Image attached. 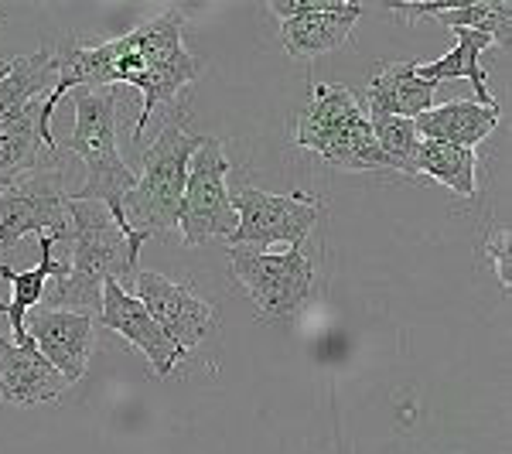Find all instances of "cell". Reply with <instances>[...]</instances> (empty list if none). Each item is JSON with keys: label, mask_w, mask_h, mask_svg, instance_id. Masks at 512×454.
Wrapping results in <instances>:
<instances>
[{"label": "cell", "mask_w": 512, "mask_h": 454, "mask_svg": "<svg viewBox=\"0 0 512 454\" xmlns=\"http://www.w3.org/2000/svg\"><path fill=\"white\" fill-rule=\"evenodd\" d=\"M454 38H458V45L451 48L444 59L437 62H417V72L424 79L431 82H448V79H468L475 86V103L482 106H495V99L489 93V76H485L482 69V52L485 48H492V38L482 35V31H468V28H458L454 31Z\"/></svg>", "instance_id": "cell-19"}, {"label": "cell", "mask_w": 512, "mask_h": 454, "mask_svg": "<svg viewBox=\"0 0 512 454\" xmlns=\"http://www.w3.org/2000/svg\"><path fill=\"white\" fill-rule=\"evenodd\" d=\"M41 99H31L21 113L0 123V188L31 171L45 168L48 151H41Z\"/></svg>", "instance_id": "cell-17"}, {"label": "cell", "mask_w": 512, "mask_h": 454, "mask_svg": "<svg viewBox=\"0 0 512 454\" xmlns=\"http://www.w3.org/2000/svg\"><path fill=\"white\" fill-rule=\"evenodd\" d=\"M185 14L164 11L158 18L140 21L123 38H110L113 48V86H134L144 96V110L137 117L134 140L144 137L147 123L161 103H171L181 89L205 72V62L192 55L181 41Z\"/></svg>", "instance_id": "cell-2"}, {"label": "cell", "mask_w": 512, "mask_h": 454, "mask_svg": "<svg viewBox=\"0 0 512 454\" xmlns=\"http://www.w3.org/2000/svg\"><path fill=\"white\" fill-rule=\"evenodd\" d=\"M38 243H41V263H35L31 270H14V267H7V263H0V277L11 284V294H14L11 304L0 301V315H7V321H11L14 345H31L28 332H24V318H28V311L35 308V304H41V297H45L52 280H62L69 274V263L55 257V239L41 236Z\"/></svg>", "instance_id": "cell-16"}, {"label": "cell", "mask_w": 512, "mask_h": 454, "mask_svg": "<svg viewBox=\"0 0 512 454\" xmlns=\"http://www.w3.org/2000/svg\"><path fill=\"white\" fill-rule=\"evenodd\" d=\"M315 151L332 164V168H342V171H383L386 168L383 154H379V147H376L373 127H369L366 117L335 130L332 137L321 140Z\"/></svg>", "instance_id": "cell-22"}, {"label": "cell", "mask_w": 512, "mask_h": 454, "mask_svg": "<svg viewBox=\"0 0 512 454\" xmlns=\"http://www.w3.org/2000/svg\"><path fill=\"white\" fill-rule=\"evenodd\" d=\"M437 82L417 72V62H386L369 82V117L417 120L431 110Z\"/></svg>", "instance_id": "cell-14"}, {"label": "cell", "mask_w": 512, "mask_h": 454, "mask_svg": "<svg viewBox=\"0 0 512 454\" xmlns=\"http://www.w3.org/2000/svg\"><path fill=\"white\" fill-rule=\"evenodd\" d=\"M369 127H373L376 147L383 154L386 168H396L403 175H417V147H420V134L414 127V120L403 117H366Z\"/></svg>", "instance_id": "cell-24"}, {"label": "cell", "mask_w": 512, "mask_h": 454, "mask_svg": "<svg viewBox=\"0 0 512 454\" xmlns=\"http://www.w3.org/2000/svg\"><path fill=\"white\" fill-rule=\"evenodd\" d=\"M229 274L236 277L263 321L294 315L315 291V263L301 250L260 253L250 246H229Z\"/></svg>", "instance_id": "cell-6"}, {"label": "cell", "mask_w": 512, "mask_h": 454, "mask_svg": "<svg viewBox=\"0 0 512 454\" xmlns=\"http://www.w3.org/2000/svg\"><path fill=\"white\" fill-rule=\"evenodd\" d=\"M76 106V130L69 137V151L86 164V181L69 198L79 202H103L123 229V195L134 192L137 175L123 164L117 151V86L72 89Z\"/></svg>", "instance_id": "cell-3"}, {"label": "cell", "mask_w": 512, "mask_h": 454, "mask_svg": "<svg viewBox=\"0 0 512 454\" xmlns=\"http://www.w3.org/2000/svg\"><path fill=\"white\" fill-rule=\"evenodd\" d=\"M499 117H502L499 103L482 106V103H475V99H451V103L431 106L427 113H420L414 120V127L420 140H441V144L475 151V147L499 127Z\"/></svg>", "instance_id": "cell-15"}, {"label": "cell", "mask_w": 512, "mask_h": 454, "mask_svg": "<svg viewBox=\"0 0 512 454\" xmlns=\"http://www.w3.org/2000/svg\"><path fill=\"white\" fill-rule=\"evenodd\" d=\"M188 110H178L164 120L161 134L144 154V175H137L134 192L123 195V219L134 233L164 236L178 229V209L188 181V161L198 151L202 137L185 130Z\"/></svg>", "instance_id": "cell-4"}, {"label": "cell", "mask_w": 512, "mask_h": 454, "mask_svg": "<svg viewBox=\"0 0 512 454\" xmlns=\"http://www.w3.org/2000/svg\"><path fill=\"white\" fill-rule=\"evenodd\" d=\"M229 158L216 137H202L198 151L188 161V181L178 209V233L185 246H205L209 239H226L236 233V209L226 185Z\"/></svg>", "instance_id": "cell-5"}, {"label": "cell", "mask_w": 512, "mask_h": 454, "mask_svg": "<svg viewBox=\"0 0 512 454\" xmlns=\"http://www.w3.org/2000/svg\"><path fill=\"white\" fill-rule=\"evenodd\" d=\"M362 14H366V4L335 0L328 11H308L297 14V18H287L280 24V41H284L287 55H294V59H315V55L349 45L352 28Z\"/></svg>", "instance_id": "cell-13"}, {"label": "cell", "mask_w": 512, "mask_h": 454, "mask_svg": "<svg viewBox=\"0 0 512 454\" xmlns=\"http://www.w3.org/2000/svg\"><path fill=\"white\" fill-rule=\"evenodd\" d=\"M55 86V65H52V48L35 55H21L11 62V72L0 79V123L14 113H21L31 99H41L52 93Z\"/></svg>", "instance_id": "cell-20"}, {"label": "cell", "mask_w": 512, "mask_h": 454, "mask_svg": "<svg viewBox=\"0 0 512 454\" xmlns=\"http://www.w3.org/2000/svg\"><path fill=\"white\" fill-rule=\"evenodd\" d=\"M475 171H478V151L441 144V140H420L417 175L441 181V185H448L461 198H475Z\"/></svg>", "instance_id": "cell-21"}, {"label": "cell", "mask_w": 512, "mask_h": 454, "mask_svg": "<svg viewBox=\"0 0 512 454\" xmlns=\"http://www.w3.org/2000/svg\"><path fill=\"white\" fill-rule=\"evenodd\" d=\"M233 209L236 233L229 236V246H250V250L260 253L267 246L301 250L321 216V198H311L304 192L270 195L260 192V188H239L233 195Z\"/></svg>", "instance_id": "cell-7"}, {"label": "cell", "mask_w": 512, "mask_h": 454, "mask_svg": "<svg viewBox=\"0 0 512 454\" xmlns=\"http://www.w3.org/2000/svg\"><path fill=\"white\" fill-rule=\"evenodd\" d=\"M130 294L144 304L147 315L158 321L168 342H175L181 352H192L216 328V308L212 304L195 297L188 284H178V280L154 274V270H140Z\"/></svg>", "instance_id": "cell-9"}, {"label": "cell", "mask_w": 512, "mask_h": 454, "mask_svg": "<svg viewBox=\"0 0 512 454\" xmlns=\"http://www.w3.org/2000/svg\"><path fill=\"white\" fill-rule=\"evenodd\" d=\"M7 72H11V62H0V79H4Z\"/></svg>", "instance_id": "cell-26"}, {"label": "cell", "mask_w": 512, "mask_h": 454, "mask_svg": "<svg viewBox=\"0 0 512 454\" xmlns=\"http://www.w3.org/2000/svg\"><path fill=\"white\" fill-rule=\"evenodd\" d=\"M99 325H106L110 332L123 335L134 349L144 352L158 376H171L178 369V362H185V356H188V352H181L175 342H168V335L158 328V321L147 315L144 304H140L130 291H123L120 284H113V280L103 284Z\"/></svg>", "instance_id": "cell-11"}, {"label": "cell", "mask_w": 512, "mask_h": 454, "mask_svg": "<svg viewBox=\"0 0 512 454\" xmlns=\"http://www.w3.org/2000/svg\"><path fill=\"white\" fill-rule=\"evenodd\" d=\"M512 236H509V229H495V236L485 243V257H489L492 263V270H495V277H499V284L506 287V294H509V284H512Z\"/></svg>", "instance_id": "cell-25"}, {"label": "cell", "mask_w": 512, "mask_h": 454, "mask_svg": "<svg viewBox=\"0 0 512 454\" xmlns=\"http://www.w3.org/2000/svg\"><path fill=\"white\" fill-rule=\"evenodd\" d=\"M0 18H4V14H0Z\"/></svg>", "instance_id": "cell-27"}, {"label": "cell", "mask_w": 512, "mask_h": 454, "mask_svg": "<svg viewBox=\"0 0 512 454\" xmlns=\"http://www.w3.org/2000/svg\"><path fill=\"white\" fill-rule=\"evenodd\" d=\"M69 192L59 168H38L0 188V246H14L21 236L35 233L69 246Z\"/></svg>", "instance_id": "cell-8"}, {"label": "cell", "mask_w": 512, "mask_h": 454, "mask_svg": "<svg viewBox=\"0 0 512 454\" xmlns=\"http://www.w3.org/2000/svg\"><path fill=\"white\" fill-rule=\"evenodd\" d=\"M362 117H366V110H362L359 99H355L349 89L315 86V89H311L308 106H304L301 117H297L294 140L301 147H311V151H315L325 137H332L335 130L349 127V123L362 120Z\"/></svg>", "instance_id": "cell-18"}, {"label": "cell", "mask_w": 512, "mask_h": 454, "mask_svg": "<svg viewBox=\"0 0 512 454\" xmlns=\"http://www.w3.org/2000/svg\"><path fill=\"white\" fill-rule=\"evenodd\" d=\"M24 332L69 386L86 376L96 349V318L79 315V311L38 308L31 318H24Z\"/></svg>", "instance_id": "cell-10"}, {"label": "cell", "mask_w": 512, "mask_h": 454, "mask_svg": "<svg viewBox=\"0 0 512 454\" xmlns=\"http://www.w3.org/2000/svg\"><path fill=\"white\" fill-rule=\"evenodd\" d=\"M434 18L451 31H458V28L482 31V35L492 38V45L509 48V41H512V4L509 0H495V4H454V0H448V7L437 11Z\"/></svg>", "instance_id": "cell-23"}, {"label": "cell", "mask_w": 512, "mask_h": 454, "mask_svg": "<svg viewBox=\"0 0 512 454\" xmlns=\"http://www.w3.org/2000/svg\"><path fill=\"white\" fill-rule=\"evenodd\" d=\"M65 212L72 219V267L62 280H52L41 301H48L52 311H79L96 318L103 308L106 280L134 291L140 250L151 236L123 229L103 202L69 198Z\"/></svg>", "instance_id": "cell-1"}, {"label": "cell", "mask_w": 512, "mask_h": 454, "mask_svg": "<svg viewBox=\"0 0 512 454\" xmlns=\"http://www.w3.org/2000/svg\"><path fill=\"white\" fill-rule=\"evenodd\" d=\"M69 383L55 373V366L31 345H14L0 338V400L35 407V403L62 400Z\"/></svg>", "instance_id": "cell-12"}]
</instances>
